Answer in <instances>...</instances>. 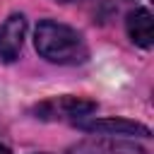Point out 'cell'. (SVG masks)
Returning a JSON list of instances; mask_svg holds the SVG:
<instances>
[{
    "instance_id": "obj_1",
    "label": "cell",
    "mask_w": 154,
    "mask_h": 154,
    "mask_svg": "<svg viewBox=\"0 0 154 154\" xmlns=\"http://www.w3.org/2000/svg\"><path fill=\"white\" fill-rule=\"evenodd\" d=\"M34 46L41 58L58 65H79L89 58V48L82 38V34L67 24L43 19L36 26Z\"/></svg>"
},
{
    "instance_id": "obj_2",
    "label": "cell",
    "mask_w": 154,
    "mask_h": 154,
    "mask_svg": "<svg viewBox=\"0 0 154 154\" xmlns=\"http://www.w3.org/2000/svg\"><path fill=\"white\" fill-rule=\"evenodd\" d=\"M91 111H96V103L89 99H79V96H60L36 108L41 118H82Z\"/></svg>"
},
{
    "instance_id": "obj_3",
    "label": "cell",
    "mask_w": 154,
    "mask_h": 154,
    "mask_svg": "<svg viewBox=\"0 0 154 154\" xmlns=\"http://www.w3.org/2000/svg\"><path fill=\"white\" fill-rule=\"evenodd\" d=\"M24 34H26V19L24 14H10L0 24V58L2 60H14L24 46Z\"/></svg>"
},
{
    "instance_id": "obj_4",
    "label": "cell",
    "mask_w": 154,
    "mask_h": 154,
    "mask_svg": "<svg viewBox=\"0 0 154 154\" xmlns=\"http://www.w3.org/2000/svg\"><path fill=\"white\" fill-rule=\"evenodd\" d=\"M79 130L84 132H101V135H128V137H149V128L135 120L125 118H99L91 123H77Z\"/></svg>"
},
{
    "instance_id": "obj_5",
    "label": "cell",
    "mask_w": 154,
    "mask_h": 154,
    "mask_svg": "<svg viewBox=\"0 0 154 154\" xmlns=\"http://www.w3.org/2000/svg\"><path fill=\"white\" fill-rule=\"evenodd\" d=\"M128 36L132 38V43H137L140 48H149L152 46V14L147 7H137L128 14Z\"/></svg>"
},
{
    "instance_id": "obj_6",
    "label": "cell",
    "mask_w": 154,
    "mask_h": 154,
    "mask_svg": "<svg viewBox=\"0 0 154 154\" xmlns=\"http://www.w3.org/2000/svg\"><path fill=\"white\" fill-rule=\"evenodd\" d=\"M0 154H10V149H7V147H2V144H0Z\"/></svg>"
},
{
    "instance_id": "obj_7",
    "label": "cell",
    "mask_w": 154,
    "mask_h": 154,
    "mask_svg": "<svg viewBox=\"0 0 154 154\" xmlns=\"http://www.w3.org/2000/svg\"><path fill=\"white\" fill-rule=\"evenodd\" d=\"M60 2H72V0H60Z\"/></svg>"
}]
</instances>
